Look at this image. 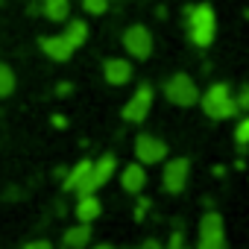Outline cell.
<instances>
[{
  "label": "cell",
  "instance_id": "e0dca14e",
  "mask_svg": "<svg viewBox=\"0 0 249 249\" xmlns=\"http://www.w3.org/2000/svg\"><path fill=\"white\" fill-rule=\"evenodd\" d=\"M65 38H68V41H71V44L79 50V47L88 41V24H85L82 18H73V21L68 18V27H65Z\"/></svg>",
  "mask_w": 249,
  "mask_h": 249
},
{
  "label": "cell",
  "instance_id": "484cf974",
  "mask_svg": "<svg viewBox=\"0 0 249 249\" xmlns=\"http://www.w3.org/2000/svg\"><path fill=\"white\" fill-rule=\"evenodd\" d=\"M71 91H73V85H71V82H59V85H56V94H59V97H68Z\"/></svg>",
  "mask_w": 249,
  "mask_h": 249
},
{
  "label": "cell",
  "instance_id": "9c48e42d",
  "mask_svg": "<svg viewBox=\"0 0 249 249\" xmlns=\"http://www.w3.org/2000/svg\"><path fill=\"white\" fill-rule=\"evenodd\" d=\"M135 161H141L144 167L167 161V141H161L159 135L141 132V135L135 138Z\"/></svg>",
  "mask_w": 249,
  "mask_h": 249
},
{
  "label": "cell",
  "instance_id": "52a82bcc",
  "mask_svg": "<svg viewBox=\"0 0 249 249\" xmlns=\"http://www.w3.org/2000/svg\"><path fill=\"white\" fill-rule=\"evenodd\" d=\"M188 182H191V161H188L185 156L167 159V164H164V170H161V185H164V191H167L170 196H179V194L188 188Z\"/></svg>",
  "mask_w": 249,
  "mask_h": 249
},
{
  "label": "cell",
  "instance_id": "5b68a950",
  "mask_svg": "<svg viewBox=\"0 0 249 249\" xmlns=\"http://www.w3.org/2000/svg\"><path fill=\"white\" fill-rule=\"evenodd\" d=\"M114 173H117V159H114L111 153L100 156L97 161H91V170H88L85 182L79 185L76 196H79V194H97L100 188H106V185H108V179H111Z\"/></svg>",
  "mask_w": 249,
  "mask_h": 249
},
{
  "label": "cell",
  "instance_id": "cb8c5ba5",
  "mask_svg": "<svg viewBox=\"0 0 249 249\" xmlns=\"http://www.w3.org/2000/svg\"><path fill=\"white\" fill-rule=\"evenodd\" d=\"M21 249H53V243H50V240H44V237H36V240H27Z\"/></svg>",
  "mask_w": 249,
  "mask_h": 249
},
{
  "label": "cell",
  "instance_id": "8992f818",
  "mask_svg": "<svg viewBox=\"0 0 249 249\" xmlns=\"http://www.w3.org/2000/svg\"><path fill=\"white\" fill-rule=\"evenodd\" d=\"M153 100H156V91H153V85H138L135 88V94L126 100V106L120 108V117L126 120V123H144L147 120V114H150V108H153Z\"/></svg>",
  "mask_w": 249,
  "mask_h": 249
},
{
  "label": "cell",
  "instance_id": "7a4b0ae2",
  "mask_svg": "<svg viewBox=\"0 0 249 249\" xmlns=\"http://www.w3.org/2000/svg\"><path fill=\"white\" fill-rule=\"evenodd\" d=\"M199 106H202L205 117H211V120H229V117H237V111H240L229 82H211L199 94Z\"/></svg>",
  "mask_w": 249,
  "mask_h": 249
},
{
  "label": "cell",
  "instance_id": "f1b7e54d",
  "mask_svg": "<svg viewBox=\"0 0 249 249\" xmlns=\"http://www.w3.org/2000/svg\"><path fill=\"white\" fill-rule=\"evenodd\" d=\"M0 3H3V0H0Z\"/></svg>",
  "mask_w": 249,
  "mask_h": 249
},
{
  "label": "cell",
  "instance_id": "2e32d148",
  "mask_svg": "<svg viewBox=\"0 0 249 249\" xmlns=\"http://www.w3.org/2000/svg\"><path fill=\"white\" fill-rule=\"evenodd\" d=\"M38 9H41V15H44L47 21L62 24V21L71 18V0H41Z\"/></svg>",
  "mask_w": 249,
  "mask_h": 249
},
{
  "label": "cell",
  "instance_id": "30bf717a",
  "mask_svg": "<svg viewBox=\"0 0 249 249\" xmlns=\"http://www.w3.org/2000/svg\"><path fill=\"white\" fill-rule=\"evenodd\" d=\"M103 79H106L108 85H114V88L126 85V82L132 79V62H129V59H120V56L106 59V62H103Z\"/></svg>",
  "mask_w": 249,
  "mask_h": 249
},
{
  "label": "cell",
  "instance_id": "ba28073f",
  "mask_svg": "<svg viewBox=\"0 0 249 249\" xmlns=\"http://www.w3.org/2000/svg\"><path fill=\"white\" fill-rule=\"evenodd\" d=\"M123 50H126L132 59L147 62L153 56V33L144 24H132L123 30Z\"/></svg>",
  "mask_w": 249,
  "mask_h": 249
},
{
  "label": "cell",
  "instance_id": "d6986e66",
  "mask_svg": "<svg viewBox=\"0 0 249 249\" xmlns=\"http://www.w3.org/2000/svg\"><path fill=\"white\" fill-rule=\"evenodd\" d=\"M234 141L237 147H249V117H240L234 126Z\"/></svg>",
  "mask_w": 249,
  "mask_h": 249
},
{
  "label": "cell",
  "instance_id": "277c9868",
  "mask_svg": "<svg viewBox=\"0 0 249 249\" xmlns=\"http://www.w3.org/2000/svg\"><path fill=\"white\" fill-rule=\"evenodd\" d=\"M164 97H167V103H173V106H179V108H191V106H196L199 103V88H196V82L191 79V73H173L170 79H164Z\"/></svg>",
  "mask_w": 249,
  "mask_h": 249
},
{
  "label": "cell",
  "instance_id": "5bb4252c",
  "mask_svg": "<svg viewBox=\"0 0 249 249\" xmlns=\"http://www.w3.org/2000/svg\"><path fill=\"white\" fill-rule=\"evenodd\" d=\"M62 243H65V249H85V246H91V223H79L76 220L71 229H65Z\"/></svg>",
  "mask_w": 249,
  "mask_h": 249
},
{
  "label": "cell",
  "instance_id": "3957f363",
  "mask_svg": "<svg viewBox=\"0 0 249 249\" xmlns=\"http://www.w3.org/2000/svg\"><path fill=\"white\" fill-rule=\"evenodd\" d=\"M196 249H229V240H226V223H223V214H220V211L208 208V211L199 217Z\"/></svg>",
  "mask_w": 249,
  "mask_h": 249
},
{
  "label": "cell",
  "instance_id": "83f0119b",
  "mask_svg": "<svg viewBox=\"0 0 249 249\" xmlns=\"http://www.w3.org/2000/svg\"><path fill=\"white\" fill-rule=\"evenodd\" d=\"M91 249H114L111 243H97V246H91Z\"/></svg>",
  "mask_w": 249,
  "mask_h": 249
},
{
  "label": "cell",
  "instance_id": "ffe728a7",
  "mask_svg": "<svg viewBox=\"0 0 249 249\" xmlns=\"http://www.w3.org/2000/svg\"><path fill=\"white\" fill-rule=\"evenodd\" d=\"M108 3H111V0H82V9L88 15H106L108 12Z\"/></svg>",
  "mask_w": 249,
  "mask_h": 249
},
{
  "label": "cell",
  "instance_id": "ac0fdd59",
  "mask_svg": "<svg viewBox=\"0 0 249 249\" xmlns=\"http://www.w3.org/2000/svg\"><path fill=\"white\" fill-rule=\"evenodd\" d=\"M15 85H18V79H15V71H12L9 65H3V62H0V100H6V97L15 91Z\"/></svg>",
  "mask_w": 249,
  "mask_h": 249
},
{
  "label": "cell",
  "instance_id": "7c38bea8",
  "mask_svg": "<svg viewBox=\"0 0 249 249\" xmlns=\"http://www.w3.org/2000/svg\"><path fill=\"white\" fill-rule=\"evenodd\" d=\"M120 188L126 194H144L147 188V167L141 161H132L120 170Z\"/></svg>",
  "mask_w": 249,
  "mask_h": 249
},
{
  "label": "cell",
  "instance_id": "44dd1931",
  "mask_svg": "<svg viewBox=\"0 0 249 249\" xmlns=\"http://www.w3.org/2000/svg\"><path fill=\"white\" fill-rule=\"evenodd\" d=\"M150 205H153V202H150L147 196H138V202H135V214H132V217H135V223H141V220L150 214Z\"/></svg>",
  "mask_w": 249,
  "mask_h": 249
},
{
  "label": "cell",
  "instance_id": "f546056e",
  "mask_svg": "<svg viewBox=\"0 0 249 249\" xmlns=\"http://www.w3.org/2000/svg\"><path fill=\"white\" fill-rule=\"evenodd\" d=\"M135 249H138V246H135Z\"/></svg>",
  "mask_w": 249,
  "mask_h": 249
},
{
  "label": "cell",
  "instance_id": "6da1fadb",
  "mask_svg": "<svg viewBox=\"0 0 249 249\" xmlns=\"http://www.w3.org/2000/svg\"><path fill=\"white\" fill-rule=\"evenodd\" d=\"M185 24H188V38L194 47H211L217 36V15L208 3H194L185 9Z\"/></svg>",
  "mask_w": 249,
  "mask_h": 249
},
{
  "label": "cell",
  "instance_id": "603a6c76",
  "mask_svg": "<svg viewBox=\"0 0 249 249\" xmlns=\"http://www.w3.org/2000/svg\"><path fill=\"white\" fill-rule=\"evenodd\" d=\"M234 103H237V108H240V111H249V85H243V88L237 91Z\"/></svg>",
  "mask_w": 249,
  "mask_h": 249
},
{
  "label": "cell",
  "instance_id": "4316f807",
  "mask_svg": "<svg viewBox=\"0 0 249 249\" xmlns=\"http://www.w3.org/2000/svg\"><path fill=\"white\" fill-rule=\"evenodd\" d=\"M50 120H53V126H56V129H65V126H68V120H65V114H53Z\"/></svg>",
  "mask_w": 249,
  "mask_h": 249
},
{
  "label": "cell",
  "instance_id": "7402d4cb",
  "mask_svg": "<svg viewBox=\"0 0 249 249\" xmlns=\"http://www.w3.org/2000/svg\"><path fill=\"white\" fill-rule=\"evenodd\" d=\"M164 249H191L188 243H185V234L176 229V231H170V237H167V246Z\"/></svg>",
  "mask_w": 249,
  "mask_h": 249
},
{
  "label": "cell",
  "instance_id": "9a60e30c",
  "mask_svg": "<svg viewBox=\"0 0 249 249\" xmlns=\"http://www.w3.org/2000/svg\"><path fill=\"white\" fill-rule=\"evenodd\" d=\"M88 170H91V159H82V161H76L71 170H65V176H62V191L76 194V191H79V185L85 182Z\"/></svg>",
  "mask_w": 249,
  "mask_h": 249
},
{
  "label": "cell",
  "instance_id": "8fae6325",
  "mask_svg": "<svg viewBox=\"0 0 249 249\" xmlns=\"http://www.w3.org/2000/svg\"><path fill=\"white\" fill-rule=\"evenodd\" d=\"M38 47H41V50H44V56H47V59H53V62H68V59L76 53V47L65 38V33H59V36H41Z\"/></svg>",
  "mask_w": 249,
  "mask_h": 249
},
{
  "label": "cell",
  "instance_id": "4fadbf2b",
  "mask_svg": "<svg viewBox=\"0 0 249 249\" xmlns=\"http://www.w3.org/2000/svg\"><path fill=\"white\" fill-rule=\"evenodd\" d=\"M100 214H103V202H100L97 194H79V196H76L73 217H76L79 223H94V220H100Z\"/></svg>",
  "mask_w": 249,
  "mask_h": 249
},
{
  "label": "cell",
  "instance_id": "d4e9b609",
  "mask_svg": "<svg viewBox=\"0 0 249 249\" xmlns=\"http://www.w3.org/2000/svg\"><path fill=\"white\" fill-rule=\"evenodd\" d=\"M138 249H164V243H161V240H156V237H147Z\"/></svg>",
  "mask_w": 249,
  "mask_h": 249
}]
</instances>
